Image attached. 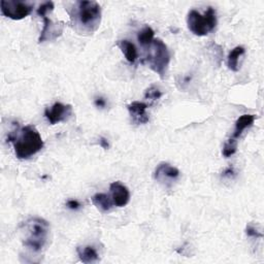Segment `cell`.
Instances as JSON below:
<instances>
[{"mask_svg": "<svg viewBox=\"0 0 264 264\" xmlns=\"http://www.w3.org/2000/svg\"><path fill=\"white\" fill-rule=\"evenodd\" d=\"M43 19V29L40 32L38 42L41 43L46 40H54L58 38L64 29V25L58 24L53 22L48 16H43L41 17Z\"/></svg>", "mask_w": 264, "mask_h": 264, "instance_id": "9c48e42d", "label": "cell"}, {"mask_svg": "<svg viewBox=\"0 0 264 264\" xmlns=\"http://www.w3.org/2000/svg\"><path fill=\"white\" fill-rule=\"evenodd\" d=\"M0 11L5 17L19 21L32 13L33 5L27 2H21V0H2Z\"/></svg>", "mask_w": 264, "mask_h": 264, "instance_id": "8992f818", "label": "cell"}, {"mask_svg": "<svg viewBox=\"0 0 264 264\" xmlns=\"http://www.w3.org/2000/svg\"><path fill=\"white\" fill-rule=\"evenodd\" d=\"M77 252H78L80 260L85 264L93 263L99 260V255L97 251L95 250V248H93L92 246L78 247Z\"/></svg>", "mask_w": 264, "mask_h": 264, "instance_id": "5bb4252c", "label": "cell"}, {"mask_svg": "<svg viewBox=\"0 0 264 264\" xmlns=\"http://www.w3.org/2000/svg\"><path fill=\"white\" fill-rule=\"evenodd\" d=\"M246 53V50L244 47H235L232 49L227 57V65L228 69L231 72H237L238 71V60L239 58Z\"/></svg>", "mask_w": 264, "mask_h": 264, "instance_id": "2e32d148", "label": "cell"}, {"mask_svg": "<svg viewBox=\"0 0 264 264\" xmlns=\"http://www.w3.org/2000/svg\"><path fill=\"white\" fill-rule=\"evenodd\" d=\"M187 25L189 30L197 36L208 35L217 26L216 11L209 8L204 15L195 10L190 11L187 16Z\"/></svg>", "mask_w": 264, "mask_h": 264, "instance_id": "5b68a950", "label": "cell"}, {"mask_svg": "<svg viewBox=\"0 0 264 264\" xmlns=\"http://www.w3.org/2000/svg\"><path fill=\"white\" fill-rule=\"evenodd\" d=\"M8 142L13 144L16 157L20 160L31 158L45 146L38 130L32 125L12 131L8 137Z\"/></svg>", "mask_w": 264, "mask_h": 264, "instance_id": "7a4b0ae2", "label": "cell"}, {"mask_svg": "<svg viewBox=\"0 0 264 264\" xmlns=\"http://www.w3.org/2000/svg\"><path fill=\"white\" fill-rule=\"evenodd\" d=\"M127 108L130 114L131 120L135 124L141 125L149 122V116L147 114V103L141 101H134L127 105Z\"/></svg>", "mask_w": 264, "mask_h": 264, "instance_id": "8fae6325", "label": "cell"}, {"mask_svg": "<svg viewBox=\"0 0 264 264\" xmlns=\"http://www.w3.org/2000/svg\"><path fill=\"white\" fill-rule=\"evenodd\" d=\"M237 151V141L236 140H233V139H229L224 147H223V151H222V154H223V156L225 158H229L231 157L232 155H234V154L236 153Z\"/></svg>", "mask_w": 264, "mask_h": 264, "instance_id": "ac0fdd59", "label": "cell"}, {"mask_svg": "<svg viewBox=\"0 0 264 264\" xmlns=\"http://www.w3.org/2000/svg\"><path fill=\"white\" fill-rule=\"evenodd\" d=\"M161 96H162V92L158 89L156 86L149 87L148 89L146 90V93H145V98L152 100V101H155V100L159 99Z\"/></svg>", "mask_w": 264, "mask_h": 264, "instance_id": "d6986e66", "label": "cell"}, {"mask_svg": "<svg viewBox=\"0 0 264 264\" xmlns=\"http://www.w3.org/2000/svg\"><path fill=\"white\" fill-rule=\"evenodd\" d=\"M154 34H155V32L149 26H146L142 31H140L138 34V40L141 43V46L148 48L153 42V40L155 39L154 38Z\"/></svg>", "mask_w": 264, "mask_h": 264, "instance_id": "e0dca14e", "label": "cell"}, {"mask_svg": "<svg viewBox=\"0 0 264 264\" xmlns=\"http://www.w3.org/2000/svg\"><path fill=\"white\" fill-rule=\"evenodd\" d=\"M99 145L104 150H108L109 149V143H108V141L105 138H100L99 139Z\"/></svg>", "mask_w": 264, "mask_h": 264, "instance_id": "cb8c5ba5", "label": "cell"}, {"mask_svg": "<svg viewBox=\"0 0 264 264\" xmlns=\"http://www.w3.org/2000/svg\"><path fill=\"white\" fill-rule=\"evenodd\" d=\"M246 233H247L248 236H250V237H255V238H259V237H262V236H263V234H262L260 231H258L255 227H253V226H251V225H248V226H247V228H246Z\"/></svg>", "mask_w": 264, "mask_h": 264, "instance_id": "44dd1931", "label": "cell"}, {"mask_svg": "<svg viewBox=\"0 0 264 264\" xmlns=\"http://www.w3.org/2000/svg\"><path fill=\"white\" fill-rule=\"evenodd\" d=\"M149 52L146 61L149 68L156 73L162 80L165 78L170 62V53L165 43L161 39H154L148 47Z\"/></svg>", "mask_w": 264, "mask_h": 264, "instance_id": "277c9868", "label": "cell"}, {"mask_svg": "<svg viewBox=\"0 0 264 264\" xmlns=\"http://www.w3.org/2000/svg\"><path fill=\"white\" fill-rule=\"evenodd\" d=\"M66 206H68V208L71 209V210H78L81 207L80 203L78 201H75V200L69 201L68 204H66Z\"/></svg>", "mask_w": 264, "mask_h": 264, "instance_id": "7402d4cb", "label": "cell"}, {"mask_svg": "<svg viewBox=\"0 0 264 264\" xmlns=\"http://www.w3.org/2000/svg\"><path fill=\"white\" fill-rule=\"evenodd\" d=\"M111 191V198L114 205L118 208L127 206L130 202V192L128 188L120 182H114L109 186Z\"/></svg>", "mask_w": 264, "mask_h": 264, "instance_id": "30bf717a", "label": "cell"}, {"mask_svg": "<svg viewBox=\"0 0 264 264\" xmlns=\"http://www.w3.org/2000/svg\"><path fill=\"white\" fill-rule=\"evenodd\" d=\"M70 16L72 26L79 34H92L100 26L101 8L96 2H77Z\"/></svg>", "mask_w": 264, "mask_h": 264, "instance_id": "6da1fadb", "label": "cell"}, {"mask_svg": "<svg viewBox=\"0 0 264 264\" xmlns=\"http://www.w3.org/2000/svg\"><path fill=\"white\" fill-rule=\"evenodd\" d=\"M94 103H95V105H96L97 107L103 108V107L105 106V104H106V101H105V99H104V98H102V97H98V98H96V99H95Z\"/></svg>", "mask_w": 264, "mask_h": 264, "instance_id": "603a6c76", "label": "cell"}, {"mask_svg": "<svg viewBox=\"0 0 264 264\" xmlns=\"http://www.w3.org/2000/svg\"><path fill=\"white\" fill-rule=\"evenodd\" d=\"M234 174V169L233 167H228L224 172H223V177H232Z\"/></svg>", "mask_w": 264, "mask_h": 264, "instance_id": "d4e9b609", "label": "cell"}, {"mask_svg": "<svg viewBox=\"0 0 264 264\" xmlns=\"http://www.w3.org/2000/svg\"><path fill=\"white\" fill-rule=\"evenodd\" d=\"M53 11H54V4L52 2H48V3H45L43 5H41L37 9V15L40 16V17L48 16V14L52 13Z\"/></svg>", "mask_w": 264, "mask_h": 264, "instance_id": "ffe728a7", "label": "cell"}, {"mask_svg": "<svg viewBox=\"0 0 264 264\" xmlns=\"http://www.w3.org/2000/svg\"><path fill=\"white\" fill-rule=\"evenodd\" d=\"M73 115V106L71 104H63L55 102L51 107L46 108L45 117L51 125L68 121Z\"/></svg>", "mask_w": 264, "mask_h": 264, "instance_id": "52a82bcc", "label": "cell"}, {"mask_svg": "<svg viewBox=\"0 0 264 264\" xmlns=\"http://www.w3.org/2000/svg\"><path fill=\"white\" fill-rule=\"evenodd\" d=\"M20 233L22 244L25 248L33 253H40L48 244L50 224L42 218H29L21 224Z\"/></svg>", "mask_w": 264, "mask_h": 264, "instance_id": "3957f363", "label": "cell"}, {"mask_svg": "<svg viewBox=\"0 0 264 264\" xmlns=\"http://www.w3.org/2000/svg\"><path fill=\"white\" fill-rule=\"evenodd\" d=\"M118 47L121 49L122 53L124 54L126 60L131 63V64H135L136 61L139 58V53H138V49L135 46V43H132L129 40H120L118 42Z\"/></svg>", "mask_w": 264, "mask_h": 264, "instance_id": "4fadbf2b", "label": "cell"}, {"mask_svg": "<svg viewBox=\"0 0 264 264\" xmlns=\"http://www.w3.org/2000/svg\"><path fill=\"white\" fill-rule=\"evenodd\" d=\"M93 205L102 213H107L111 211L114 203L109 195L105 193H97L92 197Z\"/></svg>", "mask_w": 264, "mask_h": 264, "instance_id": "9a60e30c", "label": "cell"}, {"mask_svg": "<svg viewBox=\"0 0 264 264\" xmlns=\"http://www.w3.org/2000/svg\"><path fill=\"white\" fill-rule=\"evenodd\" d=\"M180 177V170L166 162H161L157 165L154 178L160 184L170 187Z\"/></svg>", "mask_w": 264, "mask_h": 264, "instance_id": "ba28073f", "label": "cell"}, {"mask_svg": "<svg viewBox=\"0 0 264 264\" xmlns=\"http://www.w3.org/2000/svg\"><path fill=\"white\" fill-rule=\"evenodd\" d=\"M256 120V116L255 115H243V116H240L236 122H235V128H234V131H233V135H232V138L233 140H236L238 139L241 134H243V132L251 127L253 125V123L255 122Z\"/></svg>", "mask_w": 264, "mask_h": 264, "instance_id": "7c38bea8", "label": "cell"}]
</instances>
